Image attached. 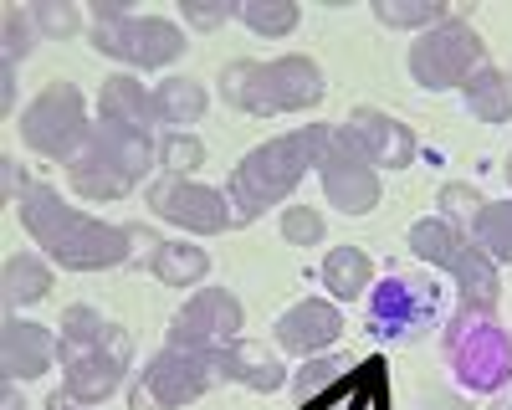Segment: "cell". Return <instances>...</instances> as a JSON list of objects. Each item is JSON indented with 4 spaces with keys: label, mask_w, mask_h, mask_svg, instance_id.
I'll return each mask as SVG.
<instances>
[{
    "label": "cell",
    "mask_w": 512,
    "mask_h": 410,
    "mask_svg": "<svg viewBox=\"0 0 512 410\" xmlns=\"http://www.w3.org/2000/svg\"><path fill=\"white\" fill-rule=\"evenodd\" d=\"M482 205H487V200H482L472 185H446V190H441V216H446L451 226H472Z\"/></svg>",
    "instance_id": "836d02e7"
},
{
    "label": "cell",
    "mask_w": 512,
    "mask_h": 410,
    "mask_svg": "<svg viewBox=\"0 0 512 410\" xmlns=\"http://www.w3.org/2000/svg\"><path fill=\"white\" fill-rule=\"evenodd\" d=\"M216 380H221L216 354H190V349L164 344V349L139 369L134 390H128V405H134V410H180V405L200 400Z\"/></svg>",
    "instance_id": "8fae6325"
},
{
    "label": "cell",
    "mask_w": 512,
    "mask_h": 410,
    "mask_svg": "<svg viewBox=\"0 0 512 410\" xmlns=\"http://www.w3.org/2000/svg\"><path fill=\"white\" fill-rule=\"evenodd\" d=\"M436 410H456V405H451V400H436Z\"/></svg>",
    "instance_id": "60d3db41"
},
{
    "label": "cell",
    "mask_w": 512,
    "mask_h": 410,
    "mask_svg": "<svg viewBox=\"0 0 512 410\" xmlns=\"http://www.w3.org/2000/svg\"><path fill=\"white\" fill-rule=\"evenodd\" d=\"M256 36H287L297 26V6L292 0H241V11H236Z\"/></svg>",
    "instance_id": "f1b7e54d"
},
{
    "label": "cell",
    "mask_w": 512,
    "mask_h": 410,
    "mask_svg": "<svg viewBox=\"0 0 512 410\" xmlns=\"http://www.w3.org/2000/svg\"><path fill=\"white\" fill-rule=\"evenodd\" d=\"M477 67H487V41L472 21H461V16H446L441 26L420 31L410 41V77L425 93L461 88Z\"/></svg>",
    "instance_id": "9c48e42d"
},
{
    "label": "cell",
    "mask_w": 512,
    "mask_h": 410,
    "mask_svg": "<svg viewBox=\"0 0 512 410\" xmlns=\"http://www.w3.org/2000/svg\"><path fill=\"white\" fill-rule=\"evenodd\" d=\"M410 252L420 262H431L441 272L456 277L461 287V308L472 313H497V298H502V277H497V262L472 241V231L451 226L446 216H420L410 226Z\"/></svg>",
    "instance_id": "8992f818"
},
{
    "label": "cell",
    "mask_w": 512,
    "mask_h": 410,
    "mask_svg": "<svg viewBox=\"0 0 512 410\" xmlns=\"http://www.w3.org/2000/svg\"><path fill=\"white\" fill-rule=\"evenodd\" d=\"M52 364H57V334L52 328L31 323L21 313H6V323H0V375H6V385L41 380Z\"/></svg>",
    "instance_id": "2e32d148"
},
{
    "label": "cell",
    "mask_w": 512,
    "mask_h": 410,
    "mask_svg": "<svg viewBox=\"0 0 512 410\" xmlns=\"http://www.w3.org/2000/svg\"><path fill=\"white\" fill-rule=\"evenodd\" d=\"M446 359L456 369V380L477 395H502L512 380V339L502 334V323L492 313L461 308L446 328Z\"/></svg>",
    "instance_id": "ba28073f"
},
{
    "label": "cell",
    "mask_w": 512,
    "mask_h": 410,
    "mask_svg": "<svg viewBox=\"0 0 512 410\" xmlns=\"http://www.w3.org/2000/svg\"><path fill=\"white\" fill-rule=\"evenodd\" d=\"M0 113H16V67L0 62Z\"/></svg>",
    "instance_id": "8d00e7d4"
},
{
    "label": "cell",
    "mask_w": 512,
    "mask_h": 410,
    "mask_svg": "<svg viewBox=\"0 0 512 410\" xmlns=\"http://www.w3.org/2000/svg\"><path fill=\"white\" fill-rule=\"evenodd\" d=\"M16 211H21L26 236L62 272H103V267H123V262H134V257H154L159 252V236L154 231L98 221L88 211H77V205H67L62 190H52V185H31L16 200Z\"/></svg>",
    "instance_id": "6da1fadb"
},
{
    "label": "cell",
    "mask_w": 512,
    "mask_h": 410,
    "mask_svg": "<svg viewBox=\"0 0 512 410\" xmlns=\"http://www.w3.org/2000/svg\"><path fill=\"white\" fill-rule=\"evenodd\" d=\"M328 134H333L328 123H303V129H287L267 144H256L226 180V200L236 211V226L256 221L267 205H282L297 190V180H303L308 170H318V159L328 149Z\"/></svg>",
    "instance_id": "7a4b0ae2"
},
{
    "label": "cell",
    "mask_w": 512,
    "mask_h": 410,
    "mask_svg": "<svg viewBox=\"0 0 512 410\" xmlns=\"http://www.w3.org/2000/svg\"><path fill=\"white\" fill-rule=\"evenodd\" d=\"M57 334V359H62V390L82 405H103L134 364V339L128 328L108 323L98 308L77 303L62 313Z\"/></svg>",
    "instance_id": "3957f363"
},
{
    "label": "cell",
    "mask_w": 512,
    "mask_h": 410,
    "mask_svg": "<svg viewBox=\"0 0 512 410\" xmlns=\"http://www.w3.org/2000/svg\"><path fill=\"white\" fill-rule=\"evenodd\" d=\"M507 180H512V154H507Z\"/></svg>",
    "instance_id": "b9f144b4"
},
{
    "label": "cell",
    "mask_w": 512,
    "mask_h": 410,
    "mask_svg": "<svg viewBox=\"0 0 512 410\" xmlns=\"http://www.w3.org/2000/svg\"><path fill=\"white\" fill-rule=\"evenodd\" d=\"M0 175H6V200H11V205L31 190V185H26V170L16 164V154H0Z\"/></svg>",
    "instance_id": "d590c367"
},
{
    "label": "cell",
    "mask_w": 512,
    "mask_h": 410,
    "mask_svg": "<svg viewBox=\"0 0 512 410\" xmlns=\"http://www.w3.org/2000/svg\"><path fill=\"white\" fill-rule=\"evenodd\" d=\"M154 113L169 134H190V123L205 118V88L190 77H164L154 82Z\"/></svg>",
    "instance_id": "603a6c76"
},
{
    "label": "cell",
    "mask_w": 512,
    "mask_h": 410,
    "mask_svg": "<svg viewBox=\"0 0 512 410\" xmlns=\"http://www.w3.org/2000/svg\"><path fill=\"white\" fill-rule=\"evenodd\" d=\"M47 410H88V405H82V400H72L67 390H57V395L47 400Z\"/></svg>",
    "instance_id": "74e56055"
},
{
    "label": "cell",
    "mask_w": 512,
    "mask_h": 410,
    "mask_svg": "<svg viewBox=\"0 0 512 410\" xmlns=\"http://www.w3.org/2000/svg\"><path fill=\"white\" fill-rule=\"evenodd\" d=\"M26 11H31V21H36L41 36H72L82 26L72 0H36V6H26Z\"/></svg>",
    "instance_id": "1f68e13d"
},
{
    "label": "cell",
    "mask_w": 512,
    "mask_h": 410,
    "mask_svg": "<svg viewBox=\"0 0 512 410\" xmlns=\"http://www.w3.org/2000/svg\"><path fill=\"white\" fill-rule=\"evenodd\" d=\"M487 410H512V390H502V395H492V405Z\"/></svg>",
    "instance_id": "ab89813d"
},
{
    "label": "cell",
    "mask_w": 512,
    "mask_h": 410,
    "mask_svg": "<svg viewBox=\"0 0 512 410\" xmlns=\"http://www.w3.org/2000/svg\"><path fill=\"white\" fill-rule=\"evenodd\" d=\"M216 369H221V380L231 385H246L256 395H277L287 380H292V369L282 364V354L262 339H236L216 354Z\"/></svg>",
    "instance_id": "ac0fdd59"
},
{
    "label": "cell",
    "mask_w": 512,
    "mask_h": 410,
    "mask_svg": "<svg viewBox=\"0 0 512 410\" xmlns=\"http://www.w3.org/2000/svg\"><path fill=\"white\" fill-rule=\"evenodd\" d=\"M323 287H328L333 298H344V303L369 298V287H374L369 252H359V246H333V252L323 257Z\"/></svg>",
    "instance_id": "cb8c5ba5"
},
{
    "label": "cell",
    "mask_w": 512,
    "mask_h": 410,
    "mask_svg": "<svg viewBox=\"0 0 512 410\" xmlns=\"http://www.w3.org/2000/svg\"><path fill=\"white\" fill-rule=\"evenodd\" d=\"M436 318V282H420V277H384L379 287H369V334L374 339H415L425 334Z\"/></svg>",
    "instance_id": "9a60e30c"
},
{
    "label": "cell",
    "mask_w": 512,
    "mask_h": 410,
    "mask_svg": "<svg viewBox=\"0 0 512 410\" xmlns=\"http://www.w3.org/2000/svg\"><path fill=\"white\" fill-rule=\"evenodd\" d=\"M241 323H246V313H241L236 293H226V287H200L169 318V344L190 349V354H221L226 344L241 339Z\"/></svg>",
    "instance_id": "7c38bea8"
},
{
    "label": "cell",
    "mask_w": 512,
    "mask_h": 410,
    "mask_svg": "<svg viewBox=\"0 0 512 410\" xmlns=\"http://www.w3.org/2000/svg\"><path fill=\"white\" fill-rule=\"evenodd\" d=\"M374 21L379 26H395V31H431V26H441L446 16H456L446 0H374Z\"/></svg>",
    "instance_id": "4316f807"
},
{
    "label": "cell",
    "mask_w": 512,
    "mask_h": 410,
    "mask_svg": "<svg viewBox=\"0 0 512 410\" xmlns=\"http://www.w3.org/2000/svg\"><path fill=\"white\" fill-rule=\"evenodd\" d=\"M205 164V144L195 134H164L159 139V170L164 175H195Z\"/></svg>",
    "instance_id": "4dcf8cb0"
},
{
    "label": "cell",
    "mask_w": 512,
    "mask_h": 410,
    "mask_svg": "<svg viewBox=\"0 0 512 410\" xmlns=\"http://www.w3.org/2000/svg\"><path fill=\"white\" fill-rule=\"evenodd\" d=\"M98 108H103V118H113V123H134V129H149V134H154V123H159V113H154V88H144L134 72L108 77Z\"/></svg>",
    "instance_id": "ffe728a7"
},
{
    "label": "cell",
    "mask_w": 512,
    "mask_h": 410,
    "mask_svg": "<svg viewBox=\"0 0 512 410\" xmlns=\"http://www.w3.org/2000/svg\"><path fill=\"white\" fill-rule=\"evenodd\" d=\"M52 293V267L21 252V257H6V267H0V298H6V313H21L31 303H41Z\"/></svg>",
    "instance_id": "44dd1931"
},
{
    "label": "cell",
    "mask_w": 512,
    "mask_h": 410,
    "mask_svg": "<svg viewBox=\"0 0 512 410\" xmlns=\"http://www.w3.org/2000/svg\"><path fill=\"white\" fill-rule=\"evenodd\" d=\"M21 139H26V149L62 159V164H72L82 154V144L93 139V123H88V103H82L72 82H47L21 108Z\"/></svg>",
    "instance_id": "30bf717a"
},
{
    "label": "cell",
    "mask_w": 512,
    "mask_h": 410,
    "mask_svg": "<svg viewBox=\"0 0 512 410\" xmlns=\"http://www.w3.org/2000/svg\"><path fill=\"white\" fill-rule=\"evenodd\" d=\"M349 134L359 139V149L369 154L374 170H405L415 159V139L400 118L379 113V108H354L349 113Z\"/></svg>",
    "instance_id": "d6986e66"
},
{
    "label": "cell",
    "mask_w": 512,
    "mask_h": 410,
    "mask_svg": "<svg viewBox=\"0 0 512 410\" xmlns=\"http://www.w3.org/2000/svg\"><path fill=\"white\" fill-rule=\"evenodd\" d=\"M344 375H349V354H333V359L313 354V359L292 375L297 410H323V405H328V395H333L338 385H344Z\"/></svg>",
    "instance_id": "d4e9b609"
},
{
    "label": "cell",
    "mask_w": 512,
    "mask_h": 410,
    "mask_svg": "<svg viewBox=\"0 0 512 410\" xmlns=\"http://www.w3.org/2000/svg\"><path fill=\"white\" fill-rule=\"evenodd\" d=\"M159 164V139L134 123H93V139L82 144V154L67 164V180L82 200H118L128 190H139L149 170Z\"/></svg>",
    "instance_id": "277c9868"
},
{
    "label": "cell",
    "mask_w": 512,
    "mask_h": 410,
    "mask_svg": "<svg viewBox=\"0 0 512 410\" xmlns=\"http://www.w3.org/2000/svg\"><path fill=\"white\" fill-rule=\"evenodd\" d=\"M461 98L482 123H512V72L502 67H477L461 82Z\"/></svg>",
    "instance_id": "7402d4cb"
},
{
    "label": "cell",
    "mask_w": 512,
    "mask_h": 410,
    "mask_svg": "<svg viewBox=\"0 0 512 410\" xmlns=\"http://www.w3.org/2000/svg\"><path fill=\"white\" fill-rule=\"evenodd\" d=\"M149 272L164 287H195L210 272V257L200 252V246H185V241H159V252L149 257Z\"/></svg>",
    "instance_id": "484cf974"
},
{
    "label": "cell",
    "mask_w": 512,
    "mask_h": 410,
    "mask_svg": "<svg viewBox=\"0 0 512 410\" xmlns=\"http://www.w3.org/2000/svg\"><path fill=\"white\" fill-rule=\"evenodd\" d=\"M93 47L123 67L154 72V67L180 62L190 52V41L164 16H134L123 0H93Z\"/></svg>",
    "instance_id": "52a82bcc"
},
{
    "label": "cell",
    "mask_w": 512,
    "mask_h": 410,
    "mask_svg": "<svg viewBox=\"0 0 512 410\" xmlns=\"http://www.w3.org/2000/svg\"><path fill=\"white\" fill-rule=\"evenodd\" d=\"M221 93L231 108L251 118H272V113H308L323 103V67L313 57H272V62H231L221 72Z\"/></svg>",
    "instance_id": "5b68a950"
},
{
    "label": "cell",
    "mask_w": 512,
    "mask_h": 410,
    "mask_svg": "<svg viewBox=\"0 0 512 410\" xmlns=\"http://www.w3.org/2000/svg\"><path fill=\"white\" fill-rule=\"evenodd\" d=\"M472 241L492 262H512V200H487L477 221H472Z\"/></svg>",
    "instance_id": "83f0119b"
},
{
    "label": "cell",
    "mask_w": 512,
    "mask_h": 410,
    "mask_svg": "<svg viewBox=\"0 0 512 410\" xmlns=\"http://www.w3.org/2000/svg\"><path fill=\"white\" fill-rule=\"evenodd\" d=\"M338 334H344V313L323 298H303L277 318V349H287L297 359L323 354L328 344H338Z\"/></svg>",
    "instance_id": "e0dca14e"
},
{
    "label": "cell",
    "mask_w": 512,
    "mask_h": 410,
    "mask_svg": "<svg viewBox=\"0 0 512 410\" xmlns=\"http://www.w3.org/2000/svg\"><path fill=\"white\" fill-rule=\"evenodd\" d=\"M318 180H323L328 205H338L344 216H369L379 205V170L359 149V139L349 134V123L328 134V149L318 159Z\"/></svg>",
    "instance_id": "4fadbf2b"
},
{
    "label": "cell",
    "mask_w": 512,
    "mask_h": 410,
    "mask_svg": "<svg viewBox=\"0 0 512 410\" xmlns=\"http://www.w3.org/2000/svg\"><path fill=\"white\" fill-rule=\"evenodd\" d=\"M282 236L292 246H318L323 241V216L313 211V205H287L282 211Z\"/></svg>",
    "instance_id": "d6a6232c"
},
{
    "label": "cell",
    "mask_w": 512,
    "mask_h": 410,
    "mask_svg": "<svg viewBox=\"0 0 512 410\" xmlns=\"http://www.w3.org/2000/svg\"><path fill=\"white\" fill-rule=\"evenodd\" d=\"M0 36H6V47H0V62H26L31 52H36V41H41V31H36V21H31V11H6L0 16Z\"/></svg>",
    "instance_id": "f546056e"
},
{
    "label": "cell",
    "mask_w": 512,
    "mask_h": 410,
    "mask_svg": "<svg viewBox=\"0 0 512 410\" xmlns=\"http://www.w3.org/2000/svg\"><path fill=\"white\" fill-rule=\"evenodd\" d=\"M236 11H241L236 0H216V6H200V0H185V21H190V26H200V31H210V26L231 21Z\"/></svg>",
    "instance_id": "e575fe53"
},
{
    "label": "cell",
    "mask_w": 512,
    "mask_h": 410,
    "mask_svg": "<svg viewBox=\"0 0 512 410\" xmlns=\"http://www.w3.org/2000/svg\"><path fill=\"white\" fill-rule=\"evenodd\" d=\"M149 205H154V216H164L169 226H180V231H195V236H221L236 226V211H231V200L226 190H210L190 175H159L149 180Z\"/></svg>",
    "instance_id": "5bb4252c"
},
{
    "label": "cell",
    "mask_w": 512,
    "mask_h": 410,
    "mask_svg": "<svg viewBox=\"0 0 512 410\" xmlns=\"http://www.w3.org/2000/svg\"><path fill=\"white\" fill-rule=\"evenodd\" d=\"M0 410H26V400L16 395V385H6V390H0Z\"/></svg>",
    "instance_id": "f35d334b"
}]
</instances>
